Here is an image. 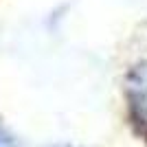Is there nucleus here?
<instances>
[{"label": "nucleus", "instance_id": "obj_2", "mask_svg": "<svg viewBox=\"0 0 147 147\" xmlns=\"http://www.w3.org/2000/svg\"><path fill=\"white\" fill-rule=\"evenodd\" d=\"M0 147H16V143L11 138H7L5 134H0Z\"/></svg>", "mask_w": 147, "mask_h": 147}, {"label": "nucleus", "instance_id": "obj_1", "mask_svg": "<svg viewBox=\"0 0 147 147\" xmlns=\"http://www.w3.org/2000/svg\"><path fill=\"white\" fill-rule=\"evenodd\" d=\"M125 99H127L129 119L147 138V61H138L125 75Z\"/></svg>", "mask_w": 147, "mask_h": 147}]
</instances>
